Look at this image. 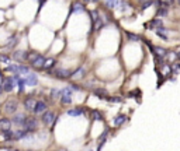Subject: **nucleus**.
Here are the masks:
<instances>
[{
    "instance_id": "obj_1",
    "label": "nucleus",
    "mask_w": 180,
    "mask_h": 151,
    "mask_svg": "<svg viewBox=\"0 0 180 151\" xmlns=\"http://www.w3.org/2000/svg\"><path fill=\"white\" fill-rule=\"evenodd\" d=\"M28 59H30V62H31V64L34 67H41V69H44L45 63H46V59H45L44 56L38 55L37 52H30Z\"/></svg>"
},
{
    "instance_id": "obj_2",
    "label": "nucleus",
    "mask_w": 180,
    "mask_h": 151,
    "mask_svg": "<svg viewBox=\"0 0 180 151\" xmlns=\"http://www.w3.org/2000/svg\"><path fill=\"white\" fill-rule=\"evenodd\" d=\"M56 120H58V118L55 116V113L54 112H45L44 115H42V123H44L45 126H51V125H55L56 123Z\"/></svg>"
},
{
    "instance_id": "obj_3",
    "label": "nucleus",
    "mask_w": 180,
    "mask_h": 151,
    "mask_svg": "<svg viewBox=\"0 0 180 151\" xmlns=\"http://www.w3.org/2000/svg\"><path fill=\"white\" fill-rule=\"evenodd\" d=\"M51 74H54L56 78H61V80H65V78H69L72 76V73L69 71V70H65V69H55L52 70V71H49Z\"/></svg>"
},
{
    "instance_id": "obj_4",
    "label": "nucleus",
    "mask_w": 180,
    "mask_h": 151,
    "mask_svg": "<svg viewBox=\"0 0 180 151\" xmlns=\"http://www.w3.org/2000/svg\"><path fill=\"white\" fill-rule=\"evenodd\" d=\"M14 88V80L13 77H6L4 80H3V85H1V90L3 91H6V92H10V91H13Z\"/></svg>"
},
{
    "instance_id": "obj_5",
    "label": "nucleus",
    "mask_w": 180,
    "mask_h": 151,
    "mask_svg": "<svg viewBox=\"0 0 180 151\" xmlns=\"http://www.w3.org/2000/svg\"><path fill=\"white\" fill-rule=\"evenodd\" d=\"M37 126H38L37 119H34V118H27L26 123H24V129H26L27 132H34V130L37 129Z\"/></svg>"
},
{
    "instance_id": "obj_6",
    "label": "nucleus",
    "mask_w": 180,
    "mask_h": 151,
    "mask_svg": "<svg viewBox=\"0 0 180 151\" xmlns=\"http://www.w3.org/2000/svg\"><path fill=\"white\" fill-rule=\"evenodd\" d=\"M27 120V116L24 115V113H17V115H14L13 118H11V122H13L14 125H23L24 126V123H26Z\"/></svg>"
},
{
    "instance_id": "obj_7",
    "label": "nucleus",
    "mask_w": 180,
    "mask_h": 151,
    "mask_svg": "<svg viewBox=\"0 0 180 151\" xmlns=\"http://www.w3.org/2000/svg\"><path fill=\"white\" fill-rule=\"evenodd\" d=\"M26 83H27V85H30V87H35L38 84V77H37V74L28 73L26 77Z\"/></svg>"
},
{
    "instance_id": "obj_8",
    "label": "nucleus",
    "mask_w": 180,
    "mask_h": 151,
    "mask_svg": "<svg viewBox=\"0 0 180 151\" xmlns=\"http://www.w3.org/2000/svg\"><path fill=\"white\" fill-rule=\"evenodd\" d=\"M28 56H30V52H26V50H17V52L13 53V57L19 62H23V60L28 59Z\"/></svg>"
},
{
    "instance_id": "obj_9",
    "label": "nucleus",
    "mask_w": 180,
    "mask_h": 151,
    "mask_svg": "<svg viewBox=\"0 0 180 151\" xmlns=\"http://www.w3.org/2000/svg\"><path fill=\"white\" fill-rule=\"evenodd\" d=\"M4 111L7 113H14L17 111V101H7L4 105Z\"/></svg>"
},
{
    "instance_id": "obj_10",
    "label": "nucleus",
    "mask_w": 180,
    "mask_h": 151,
    "mask_svg": "<svg viewBox=\"0 0 180 151\" xmlns=\"http://www.w3.org/2000/svg\"><path fill=\"white\" fill-rule=\"evenodd\" d=\"M11 120L7 119V118H3V119H0V130L1 132H7V130H10L11 129Z\"/></svg>"
},
{
    "instance_id": "obj_11",
    "label": "nucleus",
    "mask_w": 180,
    "mask_h": 151,
    "mask_svg": "<svg viewBox=\"0 0 180 151\" xmlns=\"http://www.w3.org/2000/svg\"><path fill=\"white\" fill-rule=\"evenodd\" d=\"M35 105H37V101L34 99L32 97H28L24 99V107H26L27 111H34L35 109Z\"/></svg>"
},
{
    "instance_id": "obj_12",
    "label": "nucleus",
    "mask_w": 180,
    "mask_h": 151,
    "mask_svg": "<svg viewBox=\"0 0 180 151\" xmlns=\"http://www.w3.org/2000/svg\"><path fill=\"white\" fill-rule=\"evenodd\" d=\"M45 109H46V104H45L44 101H37L34 113H45Z\"/></svg>"
},
{
    "instance_id": "obj_13",
    "label": "nucleus",
    "mask_w": 180,
    "mask_h": 151,
    "mask_svg": "<svg viewBox=\"0 0 180 151\" xmlns=\"http://www.w3.org/2000/svg\"><path fill=\"white\" fill-rule=\"evenodd\" d=\"M148 27L149 28H152V30H154V28H156V30H158V28H162V27H163V21H162L161 18L152 20V21L148 24Z\"/></svg>"
},
{
    "instance_id": "obj_14",
    "label": "nucleus",
    "mask_w": 180,
    "mask_h": 151,
    "mask_svg": "<svg viewBox=\"0 0 180 151\" xmlns=\"http://www.w3.org/2000/svg\"><path fill=\"white\" fill-rule=\"evenodd\" d=\"M155 31H156V34H158V37H161L162 39H165V41L167 39V34H169V31H167L166 28L162 27V28H158V30H155Z\"/></svg>"
},
{
    "instance_id": "obj_15",
    "label": "nucleus",
    "mask_w": 180,
    "mask_h": 151,
    "mask_svg": "<svg viewBox=\"0 0 180 151\" xmlns=\"http://www.w3.org/2000/svg\"><path fill=\"white\" fill-rule=\"evenodd\" d=\"M83 113V108H75V109H69L68 111V115L69 116H79Z\"/></svg>"
},
{
    "instance_id": "obj_16",
    "label": "nucleus",
    "mask_w": 180,
    "mask_h": 151,
    "mask_svg": "<svg viewBox=\"0 0 180 151\" xmlns=\"http://www.w3.org/2000/svg\"><path fill=\"white\" fill-rule=\"evenodd\" d=\"M94 94L99 97V98H106L107 99V91L104 88H96L94 90Z\"/></svg>"
},
{
    "instance_id": "obj_17",
    "label": "nucleus",
    "mask_w": 180,
    "mask_h": 151,
    "mask_svg": "<svg viewBox=\"0 0 180 151\" xmlns=\"http://www.w3.org/2000/svg\"><path fill=\"white\" fill-rule=\"evenodd\" d=\"M27 133H28L27 130H16V132H14V140L27 137Z\"/></svg>"
},
{
    "instance_id": "obj_18",
    "label": "nucleus",
    "mask_w": 180,
    "mask_h": 151,
    "mask_svg": "<svg viewBox=\"0 0 180 151\" xmlns=\"http://www.w3.org/2000/svg\"><path fill=\"white\" fill-rule=\"evenodd\" d=\"M125 120H127V116H125V115H118L116 119H114V125H116V126H121Z\"/></svg>"
},
{
    "instance_id": "obj_19",
    "label": "nucleus",
    "mask_w": 180,
    "mask_h": 151,
    "mask_svg": "<svg viewBox=\"0 0 180 151\" xmlns=\"http://www.w3.org/2000/svg\"><path fill=\"white\" fill-rule=\"evenodd\" d=\"M1 134H3V137L6 138L7 141H11V140H14V132H11V130H7V132H1Z\"/></svg>"
},
{
    "instance_id": "obj_20",
    "label": "nucleus",
    "mask_w": 180,
    "mask_h": 151,
    "mask_svg": "<svg viewBox=\"0 0 180 151\" xmlns=\"http://www.w3.org/2000/svg\"><path fill=\"white\" fill-rule=\"evenodd\" d=\"M61 102H62L64 105H69V104H72V98H71V95H68V94H62V97H61Z\"/></svg>"
},
{
    "instance_id": "obj_21",
    "label": "nucleus",
    "mask_w": 180,
    "mask_h": 151,
    "mask_svg": "<svg viewBox=\"0 0 180 151\" xmlns=\"http://www.w3.org/2000/svg\"><path fill=\"white\" fill-rule=\"evenodd\" d=\"M19 69H20V64H10V66L6 67L7 71H11V73H16V74H19Z\"/></svg>"
},
{
    "instance_id": "obj_22",
    "label": "nucleus",
    "mask_w": 180,
    "mask_h": 151,
    "mask_svg": "<svg viewBox=\"0 0 180 151\" xmlns=\"http://www.w3.org/2000/svg\"><path fill=\"white\" fill-rule=\"evenodd\" d=\"M54 66H55V60H54V59H46V63H45L44 69L49 71V70H51Z\"/></svg>"
},
{
    "instance_id": "obj_23",
    "label": "nucleus",
    "mask_w": 180,
    "mask_h": 151,
    "mask_svg": "<svg viewBox=\"0 0 180 151\" xmlns=\"http://www.w3.org/2000/svg\"><path fill=\"white\" fill-rule=\"evenodd\" d=\"M17 84H19V91L20 92H23V91H24V87H26V78H21V77H20L19 80H17Z\"/></svg>"
},
{
    "instance_id": "obj_24",
    "label": "nucleus",
    "mask_w": 180,
    "mask_h": 151,
    "mask_svg": "<svg viewBox=\"0 0 180 151\" xmlns=\"http://www.w3.org/2000/svg\"><path fill=\"white\" fill-rule=\"evenodd\" d=\"M90 16H91V21H93V24L94 25L100 21V17H99V13L97 11H94V10H93V11H90Z\"/></svg>"
},
{
    "instance_id": "obj_25",
    "label": "nucleus",
    "mask_w": 180,
    "mask_h": 151,
    "mask_svg": "<svg viewBox=\"0 0 180 151\" xmlns=\"http://www.w3.org/2000/svg\"><path fill=\"white\" fill-rule=\"evenodd\" d=\"M91 118L94 120H103V115L99 111H91Z\"/></svg>"
},
{
    "instance_id": "obj_26",
    "label": "nucleus",
    "mask_w": 180,
    "mask_h": 151,
    "mask_svg": "<svg viewBox=\"0 0 180 151\" xmlns=\"http://www.w3.org/2000/svg\"><path fill=\"white\" fill-rule=\"evenodd\" d=\"M104 4H106V6H109L110 8H114V7L120 6V4H122V3L121 1H104Z\"/></svg>"
},
{
    "instance_id": "obj_27",
    "label": "nucleus",
    "mask_w": 180,
    "mask_h": 151,
    "mask_svg": "<svg viewBox=\"0 0 180 151\" xmlns=\"http://www.w3.org/2000/svg\"><path fill=\"white\" fill-rule=\"evenodd\" d=\"M51 97L52 98H59V97H62V91H59L56 88H54L51 91Z\"/></svg>"
},
{
    "instance_id": "obj_28",
    "label": "nucleus",
    "mask_w": 180,
    "mask_h": 151,
    "mask_svg": "<svg viewBox=\"0 0 180 151\" xmlns=\"http://www.w3.org/2000/svg\"><path fill=\"white\" fill-rule=\"evenodd\" d=\"M127 37H128L129 41H134V42H136V41H139V39H141L138 35H135V34H132V32H127Z\"/></svg>"
},
{
    "instance_id": "obj_29",
    "label": "nucleus",
    "mask_w": 180,
    "mask_h": 151,
    "mask_svg": "<svg viewBox=\"0 0 180 151\" xmlns=\"http://www.w3.org/2000/svg\"><path fill=\"white\" fill-rule=\"evenodd\" d=\"M17 42H19V41H17V38L11 37L10 39H9V42H7V46H10V48H11V46H16V45H17Z\"/></svg>"
},
{
    "instance_id": "obj_30",
    "label": "nucleus",
    "mask_w": 180,
    "mask_h": 151,
    "mask_svg": "<svg viewBox=\"0 0 180 151\" xmlns=\"http://www.w3.org/2000/svg\"><path fill=\"white\" fill-rule=\"evenodd\" d=\"M83 73H84V69L83 67H80V69H77L75 73H72L71 77H80V76H83Z\"/></svg>"
},
{
    "instance_id": "obj_31",
    "label": "nucleus",
    "mask_w": 180,
    "mask_h": 151,
    "mask_svg": "<svg viewBox=\"0 0 180 151\" xmlns=\"http://www.w3.org/2000/svg\"><path fill=\"white\" fill-rule=\"evenodd\" d=\"M167 14V7H161L159 10H158V16L159 17H165Z\"/></svg>"
},
{
    "instance_id": "obj_32",
    "label": "nucleus",
    "mask_w": 180,
    "mask_h": 151,
    "mask_svg": "<svg viewBox=\"0 0 180 151\" xmlns=\"http://www.w3.org/2000/svg\"><path fill=\"white\" fill-rule=\"evenodd\" d=\"M107 101L110 102H122L121 97H107Z\"/></svg>"
},
{
    "instance_id": "obj_33",
    "label": "nucleus",
    "mask_w": 180,
    "mask_h": 151,
    "mask_svg": "<svg viewBox=\"0 0 180 151\" xmlns=\"http://www.w3.org/2000/svg\"><path fill=\"white\" fill-rule=\"evenodd\" d=\"M152 4H155V1H144V3H142V4H141V8H142V10H145V8H148V7L149 6H152Z\"/></svg>"
},
{
    "instance_id": "obj_34",
    "label": "nucleus",
    "mask_w": 180,
    "mask_h": 151,
    "mask_svg": "<svg viewBox=\"0 0 180 151\" xmlns=\"http://www.w3.org/2000/svg\"><path fill=\"white\" fill-rule=\"evenodd\" d=\"M72 11H83V6L82 4H73V8H72Z\"/></svg>"
},
{
    "instance_id": "obj_35",
    "label": "nucleus",
    "mask_w": 180,
    "mask_h": 151,
    "mask_svg": "<svg viewBox=\"0 0 180 151\" xmlns=\"http://www.w3.org/2000/svg\"><path fill=\"white\" fill-rule=\"evenodd\" d=\"M0 62L10 63V57H9V56H4V55H0Z\"/></svg>"
},
{
    "instance_id": "obj_36",
    "label": "nucleus",
    "mask_w": 180,
    "mask_h": 151,
    "mask_svg": "<svg viewBox=\"0 0 180 151\" xmlns=\"http://www.w3.org/2000/svg\"><path fill=\"white\" fill-rule=\"evenodd\" d=\"M71 88H72V90H75V91H80V90H82V88L79 87V85H76V84H72Z\"/></svg>"
},
{
    "instance_id": "obj_37",
    "label": "nucleus",
    "mask_w": 180,
    "mask_h": 151,
    "mask_svg": "<svg viewBox=\"0 0 180 151\" xmlns=\"http://www.w3.org/2000/svg\"><path fill=\"white\" fill-rule=\"evenodd\" d=\"M179 57H180V53H179Z\"/></svg>"
}]
</instances>
